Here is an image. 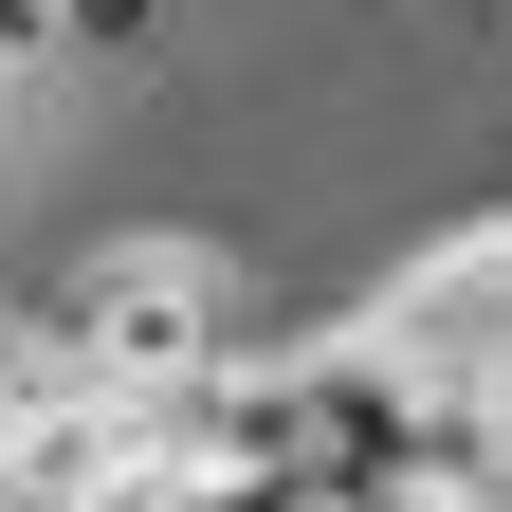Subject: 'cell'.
<instances>
[{
    "mask_svg": "<svg viewBox=\"0 0 512 512\" xmlns=\"http://www.w3.org/2000/svg\"><path fill=\"white\" fill-rule=\"evenodd\" d=\"M0 512H147V458H128V421L55 384L37 421H0Z\"/></svg>",
    "mask_w": 512,
    "mask_h": 512,
    "instance_id": "obj_3",
    "label": "cell"
},
{
    "mask_svg": "<svg viewBox=\"0 0 512 512\" xmlns=\"http://www.w3.org/2000/svg\"><path fill=\"white\" fill-rule=\"evenodd\" d=\"M55 403V366H37V330H19V311H0V421H37Z\"/></svg>",
    "mask_w": 512,
    "mask_h": 512,
    "instance_id": "obj_6",
    "label": "cell"
},
{
    "mask_svg": "<svg viewBox=\"0 0 512 512\" xmlns=\"http://www.w3.org/2000/svg\"><path fill=\"white\" fill-rule=\"evenodd\" d=\"M37 19H55V55H147L165 0H37Z\"/></svg>",
    "mask_w": 512,
    "mask_h": 512,
    "instance_id": "obj_4",
    "label": "cell"
},
{
    "mask_svg": "<svg viewBox=\"0 0 512 512\" xmlns=\"http://www.w3.org/2000/svg\"><path fill=\"white\" fill-rule=\"evenodd\" d=\"M19 92H55V19H37V0H0V110H19Z\"/></svg>",
    "mask_w": 512,
    "mask_h": 512,
    "instance_id": "obj_5",
    "label": "cell"
},
{
    "mask_svg": "<svg viewBox=\"0 0 512 512\" xmlns=\"http://www.w3.org/2000/svg\"><path fill=\"white\" fill-rule=\"evenodd\" d=\"M19 330H37V366L74 384V403L128 421V403H183V384H220V366H238V293H220V256H202V238L128 220V238H92L74 275L19 311Z\"/></svg>",
    "mask_w": 512,
    "mask_h": 512,
    "instance_id": "obj_1",
    "label": "cell"
},
{
    "mask_svg": "<svg viewBox=\"0 0 512 512\" xmlns=\"http://www.w3.org/2000/svg\"><path fill=\"white\" fill-rule=\"evenodd\" d=\"M403 403H439V421H494V384H512V238L494 220H439V256H403L384 275V311L348 330Z\"/></svg>",
    "mask_w": 512,
    "mask_h": 512,
    "instance_id": "obj_2",
    "label": "cell"
}]
</instances>
